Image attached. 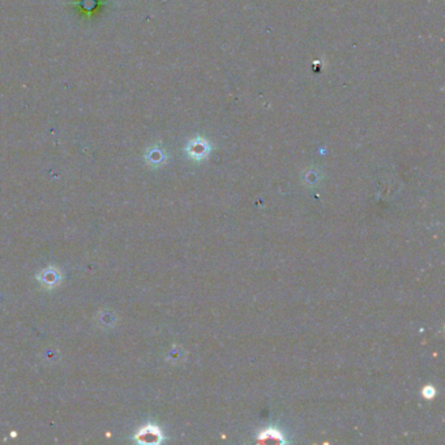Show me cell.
<instances>
[{
  "mask_svg": "<svg viewBox=\"0 0 445 445\" xmlns=\"http://www.w3.org/2000/svg\"><path fill=\"white\" fill-rule=\"evenodd\" d=\"M161 439V432L154 426H147L138 431L136 440L145 444H152V442H158Z\"/></svg>",
  "mask_w": 445,
  "mask_h": 445,
  "instance_id": "1",
  "label": "cell"
},
{
  "mask_svg": "<svg viewBox=\"0 0 445 445\" xmlns=\"http://www.w3.org/2000/svg\"><path fill=\"white\" fill-rule=\"evenodd\" d=\"M43 282L45 284H55V281H58L59 280V275L57 274V273L54 272V270H46L45 273H43Z\"/></svg>",
  "mask_w": 445,
  "mask_h": 445,
  "instance_id": "2",
  "label": "cell"
},
{
  "mask_svg": "<svg viewBox=\"0 0 445 445\" xmlns=\"http://www.w3.org/2000/svg\"><path fill=\"white\" fill-rule=\"evenodd\" d=\"M423 396L426 398H432L435 397V389L432 388V386H427V388H424L423 391Z\"/></svg>",
  "mask_w": 445,
  "mask_h": 445,
  "instance_id": "3",
  "label": "cell"
}]
</instances>
